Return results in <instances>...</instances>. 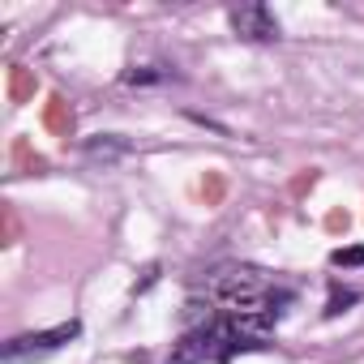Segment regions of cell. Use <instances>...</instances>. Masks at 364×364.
I'll return each instance as SVG.
<instances>
[{"label": "cell", "mask_w": 364, "mask_h": 364, "mask_svg": "<svg viewBox=\"0 0 364 364\" xmlns=\"http://www.w3.org/2000/svg\"><path fill=\"white\" fill-rule=\"evenodd\" d=\"M82 334V321H65V326H52V330H35V334H18L5 343V351H0V360L5 364H35L52 351H60L65 343H73Z\"/></svg>", "instance_id": "cell-1"}, {"label": "cell", "mask_w": 364, "mask_h": 364, "mask_svg": "<svg viewBox=\"0 0 364 364\" xmlns=\"http://www.w3.org/2000/svg\"><path fill=\"white\" fill-rule=\"evenodd\" d=\"M228 22H232V31H236L240 39H249V43H274V39L283 35L279 18H274L266 5H257V0H249V5H236V9L228 14Z\"/></svg>", "instance_id": "cell-2"}, {"label": "cell", "mask_w": 364, "mask_h": 364, "mask_svg": "<svg viewBox=\"0 0 364 364\" xmlns=\"http://www.w3.org/2000/svg\"><path fill=\"white\" fill-rule=\"evenodd\" d=\"M120 154H129V141L120 133H99V137L86 141V159L90 163H116Z\"/></svg>", "instance_id": "cell-3"}, {"label": "cell", "mask_w": 364, "mask_h": 364, "mask_svg": "<svg viewBox=\"0 0 364 364\" xmlns=\"http://www.w3.org/2000/svg\"><path fill=\"white\" fill-rule=\"evenodd\" d=\"M176 73L167 69V65H141V69H129L124 73V82L129 86H154V82H171Z\"/></svg>", "instance_id": "cell-4"}, {"label": "cell", "mask_w": 364, "mask_h": 364, "mask_svg": "<svg viewBox=\"0 0 364 364\" xmlns=\"http://www.w3.org/2000/svg\"><path fill=\"white\" fill-rule=\"evenodd\" d=\"M360 300V291H351V287H334L330 291V304H326V317H338L347 304H355Z\"/></svg>", "instance_id": "cell-5"}, {"label": "cell", "mask_w": 364, "mask_h": 364, "mask_svg": "<svg viewBox=\"0 0 364 364\" xmlns=\"http://www.w3.org/2000/svg\"><path fill=\"white\" fill-rule=\"evenodd\" d=\"M334 266H364V245H351V249H334L330 253Z\"/></svg>", "instance_id": "cell-6"}]
</instances>
